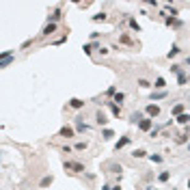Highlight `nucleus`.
<instances>
[{
	"instance_id": "nucleus-8",
	"label": "nucleus",
	"mask_w": 190,
	"mask_h": 190,
	"mask_svg": "<svg viewBox=\"0 0 190 190\" xmlns=\"http://www.w3.org/2000/svg\"><path fill=\"white\" fill-rule=\"evenodd\" d=\"M84 104H87V102H82V99H78V97H71V99H69V108H74V110H82Z\"/></svg>"
},
{
	"instance_id": "nucleus-21",
	"label": "nucleus",
	"mask_w": 190,
	"mask_h": 190,
	"mask_svg": "<svg viewBox=\"0 0 190 190\" xmlns=\"http://www.w3.org/2000/svg\"><path fill=\"white\" fill-rule=\"evenodd\" d=\"M164 24H166V26H182V20H177V17H169V15H166V17H164Z\"/></svg>"
},
{
	"instance_id": "nucleus-5",
	"label": "nucleus",
	"mask_w": 190,
	"mask_h": 190,
	"mask_svg": "<svg viewBox=\"0 0 190 190\" xmlns=\"http://www.w3.org/2000/svg\"><path fill=\"white\" fill-rule=\"evenodd\" d=\"M138 130H141V132H151V130H153V119L145 117L141 123H138Z\"/></svg>"
},
{
	"instance_id": "nucleus-3",
	"label": "nucleus",
	"mask_w": 190,
	"mask_h": 190,
	"mask_svg": "<svg viewBox=\"0 0 190 190\" xmlns=\"http://www.w3.org/2000/svg\"><path fill=\"white\" fill-rule=\"evenodd\" d=\"M145 115H147L149 119H158V117H160V106H158V104H147V106H145Z\"/></svg>"
},
{
	"instance_id": "nucleus-36",
	"label": "nucleus",
	"mask_w": 190,
	"mask_h": 190,
	"mask_svg": "<svg viewBox=\"0 0 190 190\" xmlns=\"http://www.w3.org/2000/svg\"><path fill=\"white\" fill-rule=\"evenodd\" d=\"M112 190H121V186H112Z\"/></svg>"
},
{
	"instance_id": "nucleus-20",
	"label": "nucleus",
	"mask_w": 190,
	"mask_h": 190,
	"mask_svg": "<svg viewBox=\"0 0 190 190\" xmlns=\"http://www.w3.org/2000/svg\"><path fill=\"white\" fill-rule=\"evenodd\" d=\"M175 121H177L179 125H188V123H190V112H184V115H179Z\"/></svg>"
},
{
	"instance_id": "nucleus-18",
	"label": "nucleus",
	"mask_w": 190,
	"mask_h": 190,
	"mask_svg": "<svg viewBox=\"0 0 190 190\" xmlns=\"http://www.w3.org/2000/svg\"><path fill=\"white\" fill-rule=\"evenodd\" d=\"M179 52H182V50H179V46H177V43H173V46H171V50L166 52V58H175Z\"/></svg>"
},
{
	"instance_id": "nucleus-39",
	"label": "nucleus",
	"mask_w": 190,
	"mask_h": 190,
	"mask_svg": "<svg viewBox=\"0 0 190 190\" xmlns=\"http://www.w3.org/2000/svg\"><path fill=\"white\" fill-rule=\"evenodd\" d=\"M188 136H190V134H188Z\"/></svg>"
},
{
	"instance_id": "nucleus-2",
	"label": "nucleus",
	"mask_w": 190,
	"mask_h": 190,
	"mask_svg": "<svg viewBox=\"0 0 190 190\" xmlns=\"http://www.w3.org/2000/svg\"><path fill=\"white\" fill-rule=\"evenodd\" d=\"M65 171H74V173H84V164L82 162H74V160H65L63 162Z\"/></svg>"
},
{
	"instance_id": "nucleus-16",
	"label": "nucleus",
	"mask_w": 190,
	"mask_h": 190,
	"mask_svg": "<svg viewBox=\"0 0 190 190\" xmlns=\"http://www.w3.org/2000/svg\"><path fill=\"white\" fill-rule=\"evenodd\" d=\"M177 84H179V87H186V84H190V76L186 74V71L177 76Z\"/></svg>"
},
{
	"instance_id": "nucleus-31",
	"label": "nucleus",
	"mask_w": 190,
	"mask_h": 190,
	"mask_svg": "<svg viewBox=\"0 0 190 190\" xmlns=\"http://www.w3.org/2000/svg\"><path fill=\"white\" fill-rule=\"evenodd\" d=\"M76 151H84L87 149V141H80V142H76V147H74Z\"/></svg>"
},
{
	"instance_id": "nucleus-37",
	"label": "nucleus",
	"mask_w": 190,
	"mask_h": 190,
	"mask_svg": "<svg viewBox=\"0 0 190 190\" xmlns=\"http://www.w3.org/2000/svg\"><path fill=\"white\" fill-rule=\"evenodd\" d=\"M188 188H190V179H188Z\"/></svg>"
},
{
	"instance_id": "nucleus-9",
	"label": "nucleus",
	"mask_w": 190,
	"mask_h": 190,
	"mask_svg": "<svg viewBox=\"0 0 190 190\" xmlns=\"http://www.w3.org/2000/svg\"><path fill=\"white\" fill-rule=\"evenodd\" d=\"M184 110H186V106H184V102H179V104H175V106L171 108V115H173V117L177 119L179 115H184Z\"/></svg>"
},
{
	"instance_id": "nucleus-13",
	"label": "nucleus",
	"mask_w": 190,
	"mask_h": 190,
	"mask_svg": "<svg viewBox=\"0 0 190 190\" xmlns=\"http://www.w3.org/2000/svg\"><path fill=\"white\" fill-rule=\"evenodd\" d=\"M130 141H132V138H130V136H121V138H119V141L115 142V151H119V149H123V147H125V145H130Z\"/></svg>"
},
{
	"instance_id": "nucleus-10",
	"label": "nucleus",
	"mask_w": 190,
	"mask_h": 190,
	"mask_svg": "<svg viewBox=\"0 0 190 190\" xmlns=\"http://www.w3.org/2000/svg\"><path fill=\"white\" fill-rule=\"evenodd\" d=\"M74 125H76V132H78V134H84V132H89V125H87V123H84L80 117L76 119V123H74Z\"/></svg>"
},
{
	"instance_id": "nucleus-25",
	"label": "nucleus",
	"mask_w": 190,
	"mask_h": 190,
	"mask_svg": "<svg viewBox=\"0 0 190 190\" xmlns=\"http://www.w3.org/2000/svg\"><path fill=\"white\" fill-rule=\"evenodd\" d=\"M169 69H171V74H175V76H179V74H184V69H182V65H177V63H173V65H171Z\"/></svg>"
},
{
	"instance_id": "nucleus-24",
	"label": "nucleus",
	"mask_w": 190,
	"mask_h": 190,
	"mask_svg": "<svg viewBox=\"0 0 190 190\" xmlns=\"http://www.w3.org/2000/svg\"><path fill=\"white\" fill-rule=\"evenodd\" d=\"M128 24H130V28L132 30H136V33H141V24L134 20V17H128Z\"/></svg>"
},
{
	"instance_id": "nucleus-35",
	"label": "nucleus",
	"mask_w": 190,
	"mask_h": 190,
	"mask_svg": "<svg viewBox=\"0 0 190 190\" xmlns=\"http://www.w3.org/2000/svg\"><path fill=\"white\" fill-rule=\"evenodd\" d=\"M102 190H112V186H108V184H106V186H102Z\"/></svg>"
},
{
	"instance_id": "nucleus-17",
	"label": "nucleus",
	"mask_w": 190,
	"mask_h": 190,
	"mask_svg": "<svg viewBox=\"0 0 190 190\" xmlns=\"http://www.w3.org/2000/svg\"><path fill=\"white\" fill-rule=\"evenodd\" d=\"M166 95H169V91H153L149 99H151V102H158V99H164Z\"/></svg>"
},
{
	"instance_id": "nucleus-30",
	"label": "nucleus",
	"mask_w": 190,
	"mask_h": 190,
	"mask_svg": "<svg viewBox=\"0 0 190 190\" xmlns=\"http://www.w3.org/2000/svg\"><path fill=\"white\" fill-rule=\"evenodd\" d=\"M132 156L141 160V158H145V156H147V151H145V149H136V151H132Z\"/></svg>"
},
{
	"instance_id": "nucleus-7",
	"label": "nucleus",
	"mask_w": 190,
	"mask_h": 190,
	"mask_svg": "<svg viewBox=\"0 0 190 190\" xmlns=\"http://www.w3.org/2000/svg\"><path fill=\"white\" fill-rule=\"evenodd\" d=\"M61 15H63V11H61V7H56L50 15H48V22H52V24H56L58 20H61Z\"/></svg>"
},
{
	"instance_id": "nucleus-19",
	"label": "nucleus",
	"mask_w": 190,
	"mask_h": 190,
	"mask_svg": "<svg viewBox=\"0 0 190 190\" xmlns=\"http://www.w3.org/2000/svg\"><path fill=\"white\" fill-rule=\"evenodd\" d=\"M142 119H145V117H142V112H141V110H136V112H132V115H130V121H132V123H136V125L141 123Z\"/></svg>"
},
{
	"instance_id": "nucleus-11",
	"label": "nucleus",
	"mask_w": 190,
	"mask_h": 190,
	"mask_svg": "<svg viewBox=\"0 0 190 190\" xmlns=\"http://www.w3.org/2000/svg\"><path fill=\"white\" fill-rule=\"evenodd\" d=\"M106 104H108L112 117H121V106H119V104H115V102H106Z\"/></svg>"
},
{
	"instance_id": "nucleus-33",
	"label": "nucleus",
	"mask_w": 190,
	"mask_h": 190,
	"mask_svg": "<svg viewBox=\"0 0 190 190\" xmlns=\"http://www.w3.org/2000/svg\"><path fill=\"white\" fill-rule=\"evenodd\" d=\"M149 158H151V162H162V156H158V153H151Z\"/></svg>"
},
{
	"instance_id": "nucleus-23",
	"label": "nucleus",
	"mask_w": 190,
	"mask_h": 190,
	"mask_svg": "<svg viewBox=\"0 0 190 190\" xmlns=\"http://www.w3.org/2000/svg\"><path fill=\"white\" fill-rule=\"evenodd\" d=\"M102 138H104V141H110V138H115V132H112L110 128H104V130H102Z\"/></svg>"
},
{
	"instance_id": "nucleus-12",
	"label": "nucleus",
	"mask_w": 190,
	"mask_h": 190,
	"mask_svg": "<svg viewBox=\"0 0 190 190\" xmlns=\"http://www.w3.org/2000/svg\"><path fill=\"white\" fill-rule=\"evenodd\" d=\"M95 123L102 128V125H106V123H108V117H106L102 110H97V112H95Z\"/></svg>"
},
{
	"instance_id": "nucleus-1",
	"label": "nucleus",
	"mask_w": 190,
	"mask_h": 190,
	"mask_svg": "<svg viewBox=\"0 0 190 190\" xmlns=\"http://www.w3.org/2000/svg\"><path fill=\"white\" fill-rule=\"evenodd\" d=\"M13 58H15V50H4V52H0V65H2V69H7Z\"/></svg>"
},
{
	"instance_id": "nucleus-15",
	"label": "nucleus",
	"mask_w": 190,
	"mask_h": 190,
	"mask_svg": "<svg viewBox=\"0 0 190 190\" xmlns=\"http://www.w3.org/2000/svg\"><path fill=\"white\" fill-rule=\"evenodd\" d=\"M153 89H158V91H166V82H164V78H162V76H158V78H156Z\"/></svg>"
},
{
	"instance_id": "nucleus-6",
	"label": "nucleus",
	"mask_w": 190,
	"mask_h": 190,
	"mask_svg": "<svg viewBox=\"0 0 190 190\" xmlns=\"http://www.w3.org/2000/svg\"><path fill=\"white\" fill-rule=\"evenodd\" d=\"M99 43H97V41H89V43H84V46H82V50H84V54H87V56H91V54H93V50H99Z\"/></svg>"
},
{
	"instance_id": "nucleus-28",
	"label": "nucleus",
	"mask_w": 190,
	"mask_h": 190,
	"mask_svg": "<svg viewBox=\"0 0 190 190\" xmlns=\"http://www.w3.org/2000/svg\"><path fill=\"white\" fill-rule=\"evenodd\" d=\"M50 184H52V175H46V177H43V179L39 182V186H41V188H48Z\"/></svg>"
},
{
	"instance_id": "nucleus-14",
	"label": "nucleus",
	"mask_w": 190,
	"mask_h": 190,
	"mask_svg": "<svg viewBox=\"0 0 190 190\" xmlns=\"http://www.w3.org/2000/svg\"><path fill=\"white\" fill-rule=\"evenodd\" d=\"M52 33H56V24L48 22L46 26H43V30H41V35H43V37H48V35H52Z\"/></svg>"
},
{
	"instance_id": "nucleus-29",
	"label": "nucleus",
	"mask_w": 190,
	"mask_h": 190,
	"mask_svg": "<svg viewBox=\"0 0 190 190\" xmlns=\"http://www.w3.org/2000/svg\"><path fill=\"white\" fill-rule=\"evenodd\" d=\"M169 177H171V171H162V173L158 175V179H160V182H169Z\"/></svg>"
},
{
	"instance_id": "nucleus-38",
	"label": "nucleus",
	"mask_w": 190,
	"mask_h": 190,
	"mask_svg": "<svg viewBox=\"0 0 190 190\" xmlns=\"http://www.w3.org/2000/svg\"><path fill=\"white\" fill-rule=\"evenodd\" d=\"M153 190H160V188H153Z\"/></svg>"
},
{
	"instance_id": "nucleus-27",
	"label": "nucleus",
	"mask_w": 190,
	"mask_h": 190,
	"mask_svg": "<svg viewBox=\"0 0 190 190\" xmlns=\"http://www.w3.org/2000/svg\"><path fill=\"white\" fill-rule=\"evenodd\" d=\"M123 99H125V93H121V91H119V93L112 97V102H115V104H119V106L123 104Z\"/></svg>"
},
{
	"instance_id": "nucleus-32",
	"label": "nucleus",
	"mask_w": 190,
	"mask_h": 190,
	"mask_svg": "<svg viewBox=\"0 0 190 190\" xmlns=\"http://www.w3.org/2000/svg\"><path fill=\"white\" fill-rule=\"evenodd\" d=\"M117 93H119V91H117V87H108V91H106V97H115Z\"/></svg>"
},
{
	"instance_id": "nucleus-22",
	"label": "nucleus",
	"mask_w": 190,
	"mask_h": 190,
	"mask_svg": "<svg viewBox=\"0 0 190 190\" xmlns=\"http://www.w3.org/2000/svg\"><path fill=\"white\" fill-rule=\"evenodd\" d=\"M136 84H138L141 89H151V87H153V82H149L147 78H138V80H136Z\"/></svg>"
},
{
	"instance_id": "nucleus-34",
	"label": "nucleus",
	"mask_w": 190,
	"mask_h": 190,
	"mask_svg": "<svg viewBox=\"0 0 190 190\" xmlns=\"http://www.w3.org/2000/svg\"><path fill=\"white\" fill-rule=\"evenodd\" d=\"M30 43H33V39H28V41H24V43H22V48H20V50H26V48L30 46Z\"/></svg>"
},
{
	"instance_id": "nucleus-26",
	"label": "nucleus",
	"mask_w": 190,
	"mask_h": 190,
	"mask_svg": "<svg viewBox=\"0 0 190 190\" xmlns=\"http://www.w3.org/2000/svg\"><path fill=\"white\" fill-rule=\"evenodd\" d=\"M106 17H108V15H106L104 11H99V13H95L91 20H93V22H106Z\"/></svg>"
},
{
	"instance_id": "nucleus-4",
	"label": "nucleus",
	"mask_w": 190,
	"mask_h": 190,
	"mask_svg": "<svg viewBox=\"0 0 190 190\" xmlns=\"http://www.w3.org/2000/svg\"><path fill=\"white\" fill-rule=\"evenodd\" d=\"M78 132H76V128H71V125H63L61 130H58V136H63V138H74Z\"/></svg>"
}]
</instances>
